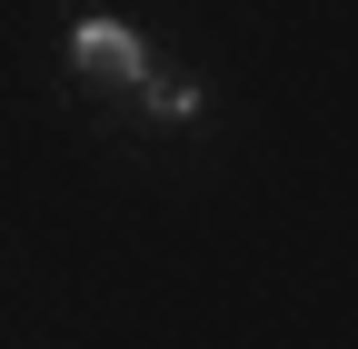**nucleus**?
I'll list each match as a JSON object with an SVG mask.
<instances>
[{
  "mask_svg": "<svg viewBox=\"0 0 358 349\" xmlns=\"http://www.w3.org/2000/svg\"><path fill=\"white\" fill-rule=\"evenodd\" d=\"M70 60H80L90 80H150V50H140L129 20H80V30H70Z\"/></svg>",
  "mask_w": 358,
  "mask_h": 349,
  "instance_id": "f257e3e1",
  "label": "nucleus"
},
{
  "mask_svg": "<svg viewBox=\"0 0 358 349\" xmlns=\"http://www.w3.org/2000/svg\"><path fill=\"white\" fill-rule=\"evenodd\" d=\"M150 110H159V120H189V110H199V90H169V80H150Z\"/></svg>",
  "mask_w": 358,
  "mask_h": 349,
  "instance_id": "f03ea898",
  "label": "nucleus"
}]
</instances>
